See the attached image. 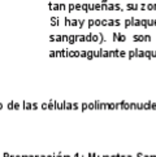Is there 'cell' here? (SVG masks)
I'll return each instance as SVG.
<instances>
[{
    "label": "cell",
    "instance_id": "6da1fadb",
    "mask_svg": "<svg viewBox=\"0 0 156 157\" xmlns=\"http://www.w3.org/2000/svg\"><path fill=\"white\" fill-rule=\"evenodd\" d=\"M129 8H148V9H156V4H142V5H127Z\"/></svg>",
    "mask_w": 156,
    "mask_h": 157
}]
</instances>
